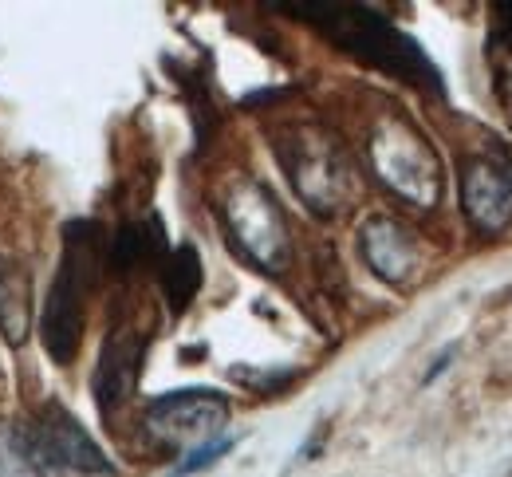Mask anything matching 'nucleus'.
Returning <instances> with one entry per match:
<instances>
[{"instance_id": "obj_3", "label": "nucleus", "mask_w": 512, "mask_h": 477, "mask_svg": "<svg viewBox=\"0 0 512 477\" xmlns=\"http://www.w3.org/2000/svg\"><path fill=\"white\" fill-rule=\"evenodd\" d=\"M95 257L99 253H95L91 225H71L64 261H60V273L52 280V292H48V304H44V324H40L44 347L60 367L75 359L79 340H83V296L95 280Z\"/></svg>"}, {"instance_id": "obj_5", "label": "nucleus", "mask_w": 512, "mask_h": 477, "mask_svg": "<svg viewBox=\"0 0 512 477\" xmlns=\"http://www.w3.org/2000/svg\"><path fill=\"white\" fill-rule=\"evenodd\" d=\"M276 158L292 182V190L304 198V205L320 217H331L343 205L347 190V166L335 142L320 131H288L276 138Z\"/></svg>"}, {"instance_id": "obj_9", "label": "nucleus", "mask_w": 512, "mask_h": 477, "mask_svg": "<svg viewBox=\"0 0 512 477\" xmlns=\"http://www.w3.org/2000/svg\"><path fill=\"white\" fill-rule=\"evenodd\" d=\"M461 209L481 233H505L512 225V170L493 158H473L461 170Z\"/></svg>"}, {"instance_id": "obj_7", "label": "nucleus", "mask_w": 512, "mask_h": 477, "mask_svg": "<svg viewBox=\"0 0 512 477\" xmlns=\"http://www.w3.org/2000/svg\"><path fill=\"white\" fill-rule=\"evenodd\" d=\"M229 422V399L213 387H182L170 395H158L146 407V430L166 446H197L217 438V430Z\"/></svg>"}, {"instance_id": "obj_4", "label": "nucleus", "mask_w": 512, "mask_h": 477, "mask_svg": "<svg viewBox=\"0 0 512 477\" xmlns=\"http://www.w3.org/2000/svg\"><path fill=\"white\" fill-rule=\"evenodd\" d=\"M367 154H371V170L383 178L386 190L398 194L402 202L426 209V205H434L442 198V166H438V154L430 150V142L418 135L410 123L383 119L371 131Z\"/></svg>"}, {"instance_id": "obj_10", "label": "nucleus", "mask_w": 512, "mask_h": 477, "mask_svg": "<svg viewBox=\"0 0 512 477\" xmlns=\"http://www.w3.org/2000/svg\"><path fill=\"white\" fill-rule=\"evenodd\" d=\"M142 340L134 332H115L107 336L103 351H99V363H95V375H91V391H95V407L103 414H115V410L127 403L138 387V375H142Z\"/></svg>"}, {"instance_id": "obj_6", "label": "nucleus", "mask_w": 512, "mask_h": 477, "mask_svg": "<svg viewBox=\"0 0 512 477\" xmlns=\"http://www.w3.org/2000/svg\"><path fill=\"white\" fill-rule=\"evenodd\" d=\"M28 438L40 477H115V462L60 403L40 410L36 426H28Z\"/></svg>"}, {"instance_id": "obj_12", "label": "nucleus", "mask_w": 512, "mask_h": 477, "mask_svg": "<svg viewBox=\"0 0 512 477\" xmlns=\"http://www.w3.org/2000/svg\"><path fill=\"white\" fill-rule=\"evenodd\" d=\"M201 257L193 245H178L174 253H166L162 261V292H166V304L174 316H182L186 308L193 304V296L201 292Z\"/></svg>"}, {"instance_id": "obj_13", "label": "nucleus", "mask_w": 512, "mask_h": 477, "mask_svg": "<svg viewBox=\"0 0 512 477\" xmlns=\"http://www.w3.org/2000/svg\"><path fill=\"white\" fill-rule=\"evenodd\" d=\"M0 477H40L36 458H32L28 426L0 422Z\"/></svg>"}, {"instance_id": "obj_2", "label": "nucleus", "mask_w": 512, "mask_h": 477, "mask_svg": "<svg viewBox=\"0 0 512 477\" xmlns=\"http://www.w3.org/2000/svg\"><path fill=\"white\" fill-rule=\"evenodd\" d=\"M221 225L229 245L256 265L260 273H280L292 257V241H288V225L276 198L256 182V178H237L225 194H221Z\"/></svg>"}, {"instance_id": "obj_8", "label": "nucleus", "mask_w": 512, "mask_h": 477, "mask_svg": "<svg viewBox=\"0 0 512 477\" xmlns=\"http://www.w3.org/2000/svg\"><path fill=\"white\" fill-rule=\"evenodd\" d=\"M359 253L367 261V269L379 276L390 288L410 284L422 269V249L414 241V233L394 221V217H367L359 229Z\"/></svg>"}, {"instance_id": "obj_11", "label": "nucleus", "mask_w": 512, "mask_h": 477, "mask_svg": "<svg viewBox=\"0 0 512 477\" xmlns=\"http://www.w3.org/2000/svg\"><path fill=\"white\" fill-rule=\"evenodd\" d=\"M28 324H32V284L28 273L0 253V336L8 347H20L28 340Z\"/></svg>"}, {"instance_id": "obj_16", "label": "nucleus", "mask_w": 512, "mask_h": 477, "mask_svg": "<svg viewBox=\"0 0 512 477\" xmlns=\"http://www.w3.org/2000/svg\"><path fill=\"white\" fill-rule=\"evenodd\" d=\"M505 8H509V24H512V4H505Z\"/></svg>"}, {"instance_id": "obj_1", "label": "nucleus", "mask_w": 512, "mask_h": 477, "mask_svg": "<svg viewBox=\"0 0 512 477\" xmlns=\"http://www.w3.org/2000/svg\"><path fill=\"white\" fill-rule=\"evenodd\" d=\"M296 8L304 20L323 28L339 48H347L363 64L386 71V75H398V79H410L418 87L442 91V75L430 64V56L379 12L359 8V4H296Z\"/></svg>"}, {"instance_id": "obj_15", "label": "nucleus", "mask_w": 512, "mask_h": 477, "mask_svg": "<svg viewBox=\"0 0 512 477\" xmlns=\"http://www.w3.org/2000/svg\"><path fill=\"white\" fill-rule=\"evenodd\" d=\"M449 363H453V347H446V351H442V359H434V363H430V371H426V375H422V383H426V387H430V383H434V379H438V375H442V371H446Z\"/></svg>"}, {"instance_id": "obj_14", "label": "nucleus", "mask_w": 512, "mask_h": 477, "mask_svg": "<svg viewBox=\"0 0 512 477\" xmlns=\"http://www.w3.org/2000/svg\"><path fill=\"white\" fill-rule=\"evenodd\" d=\"M237 446V438H209V442H197V446H190L186 454H182V462L170 470V477H193V474H201V470H209V466H217L229 450Z\"/></svg>"}]
</instances>
